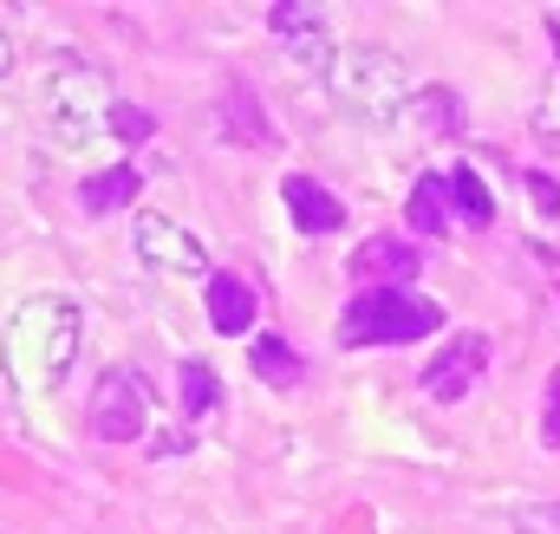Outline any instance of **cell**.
I'll return each mask as SVG.
<instances>
[{"label": "cell", "mask_w": 560, "mask_h": 534, "mask_svg": "<svg viewBox=\"0 0 560 534\" xmlns=\"http://www.w3.org/2000/svg\"><path fill=\"white\" fill-rule=\"evenodd\" d=\"M509 529L515 534H560V502H522L509 515Z\"/></svg>", "instance_id": "ffe728a7"}, {"label": "cell", "mask_w": 560, "mask_h": 534, "mask_svg": "<svg viewBox=\"0 0 560 534\" xmlns=\"http://www.w3.org/2000/svg\"><path fill=\"white\" fill-rule=\"evenodd\" d=\"M268 26H275V39L293 53V66L300 72H332V59H339V39H332V20L319 13V7H293V0H280L268 7Z\"/></svg>", "instance_id": "52a82bcc"}, {"label": "cell", "mask_w": 560, "mask_h": 534, "mask_svg": "<svg viewBox=\"0 0 560 534\" xmlns=\"http://www.w3.org/2000/svg\"><path fill=\"white\" fill-rule=\"evenodd\" d=\"M138 163H105V170H92L85 183H79V209L85 216H118V209H131L138 202Z\"/></svg>", "instance_id": "8fae6325"}, {"label": "cell", "mask_w": 560, "mask_h": 534, "mask_svg": "<svg viewBox=\"0 0 560 534\" xmlns=\"http://www.w3.org/2000/svg\"><path fill=\"white\" fill-rule=\"evenodd\" d=\"M92 437H105V443H138L150 437V423H156V392H150V379L131 372V365H105L98 379H92Z\"/></svg>", "instance_id": "5b68a950"}, {"label": "cell", "mask_w": 560, "mask_h": 534, "mask_svg": "<svg viewBox=\"0 0 560 534\" xmlns=\"http://www.w3.org/2000/svg\"><path fill=\"white\" fill-rule=\"evenodd\" d=\"M222 137H242V143H268V137H275L248 79H229V85H222Z\"/></svg>", "instance_id": "4fadbf2b"}, {"label": "cell", "mask_w": 560, "mask_h": 534, "mask_svg": "<svg viewBox=\"0 0 560 534\" xmlns=\"http://www.w3.org/2000/svg\"><path fill=\"white\" fill-rule=\"evenodd\" d=\"M411 229L418 235H443L450 229V183L443 176H423L411 189Z\"/></svg>", "instance_id": "2e32d148"}, {"label": "cell", "mask_w": 560, "mask_h": 534, "mask_svg": "<svg viewBox=\"0 0 560 534\" xmlns=\"http://www.w3.org/2000/svg\"><path fill=\"white\" fill-rule=\"evenodd\" d=\"M79 346H85V306L72 293H26L0 326V372L13 398H52L72 379Z\"/></svg>", "instance_id": "6da1fadb"}, {"label": "cell", "mask_w": 560, "mask_h": 534, "mask_svg": "<svg viewBox=\"0 0 560 534\" xmlns=\"http://www.w3.org/2000/svg\"><path fill=\"white\" fill-rule=\"evenodd\" d=\"M528 196H535V209H541L548 222H560V183H555V176H541V170H528Z\"/></svg>", "instance_id": "7402d4cb"}, {"label": "cell", "mask_w": 560, "mask_h": 534, "mask_svg": "<svg viewBox=\"0 0 560 534\" xmlns=\"http://www.w3.org/2000/svg\"><path fill=\"white\" fill-rule=\"evenodd\" d=\"M150 131H156V118H150L143 105H125V98L112 105V137H125V143H143Z\"/></svg>", "instance_id": "44dd1931"}, {"label": "cell", "mask_w": 560, "mask_h": 534, "mask_svg": "<svg viewBox=\"0 0 560 534\" xmlns=\"http://www.w3.org/2000/svg\"><path fill=\"white\" fill-rule=\"evenodd\" d=\"M209 326H215L222 339L255 333V293H248L235 274H209Z\"/></svg>", "instance_id": "7c38bea8"}, {"label": "cell", "mask_w": 560, "mask_h": 534, "mask_svg": "<svg viewBox=\"0 0 560 534\" xmlns=\"http://www.w3.org/2000/svg\"><path fill=\"white\" fill-rule=\"evenodd\" d=\"M112 105H118L112 79L98 66H85V59H52L39 72V118L66 150H85L92 137L112 131Z\"/></svg>", "instance_id": "3957f363"}, {"label": "cell", "mask_w": 560, "mask_h": 534, "mask_svg": "<svg viewBox=\"0 0 560 534\" xmlns=\"http://www.w3.org/2000/svg\"><path fill=\"white\" fill-rule=\"evenodd\" d=\"M528 125H535V137H541V143H555V150H560V72L541 85V92H535V118H528Z\"/></svg>", "instance_id": "d6986e66"}, {"label": "cell", "mask_w": 560, "mask_h": 534, "mask_svg": "<svg viewBox=\"0 0 560 534\" xmlns=\"http://www.w3.org/2000/svg\"><path fill=\"white\" fill-rule=\"evenodd\" d=\"M215 404H222L215 372H209L202 359H189V365H183V410H189V417H202V410H215Z\"/></svg>", "instance_id": "ac0fdd59"}, {"label": "cell", "mask_w": 560, "mask_h": 534, "mask_svg": "<svg viewBox=\"0 0 560 534\" xmlns=\"http://www.w3.org/2000/svg\"><path fill=\"white\" fill-rule=\"evenodd\" d=\"M482 365H489V339H482V333H450V346L423 365V392L436 404H456L476 379H482Z\"/></svg>", "instance_id": "ba28073f"}, {"label": "cell", "mask_w": 560, "mask_h": 534, "mask_svg": "<svg viewBox=\"0 0 560 534\" xmlns=\"http://www.w3.org/2000/svg\"><path fill=\"white\" fill-rule=\"evenodd\" d=\"M248 359H255L261 385H275V392H287V385H300V352H293L287 339H275V333H255Z\"/></svg>", "instance_id": "9a60e30c"}, {"label": "cell", "mask_w": 560, "mask_h": 534, "mask_svg": "<svg viewBox=\"0 0 560 534\" xmlns=\"http://www.w3.org/2000/svg\"><path fill=\"white\" fill-rule=\"evenodd\" d=\"M418 267L423 262L405 235H372V242L352 248V274H359V280H378V287H411Z\"/></svg>", "instance_id": "9c48e42d"}, {"label": "cell", "mask_w": 560, "mask_h": 534, "mask_svg": "<svg viewBox=\"0 0 560 534\" xmlns=\"http://www.w3.org/2000/svg\"><path fill=\"white\" fill-rule=\"evenodd\" d=\"M436 326H443L436 300L411 287H365L339 320V346H411V339H430Z\"/></svg>", "instance_id": "277c9868"}, {"label": "cell", "mask_w": 560, "mask_h": 534, "mask_svg": "<svg viewBox=\"0 0 560 534\" xmlns=\"http://www.w3.org/2000/svg\"><path fill=\"white\" fill-rule=\"evenodd\" d=\"M326 92H332V105H339L346 118H359V125H398V118L411 112V98H418L405 59H398L392 46H372V39L339 46V59H332V72H326Z\"/></svg>", "instance_id": "7a4b0ae2"}, {"label": "cell", "mask_w": 560, "mask_h": 534, "mask_svg": "<svg viewBox=\"0 0 560 534\" xmlns=\"http://www.w3.org/2000/svg\"><path fill=\"white\" fill-rule=\"evenodd\" d=\"M280 202H287L293 229H306V235H332V229L346 222L339 196H332L326 183H313V176H287V183H280Z\"/></svg>", "instance_id": "30bf717a"}, {"label": "cell", "mask_w": 560, "mask_h": 534, "mask_svg": "<svg viewBox=\"0 0 560 534\" xmlns=\"http://www.w3.org/2000/svg\"><path fill=\"white\" fill-rule=\"evenodd\" d=\"M411 112H418V125L430 137H443V131L463 125V105H456V92H443V85H423L418 98H411Z\"/></svg>", "instance_id": "e0dca14e"}, {"label": "cell", "mask_w": 560, "mask_h": 534, "mask_svg": "<svg viewBox=\"0 0 560 534\" xmlns=\"http://www.w3.org/2000/svg\"><path fill=\"white\" fill-rule=\"evenodd\" d=\"M13 66H20V46H13V33L0 26V79H13Z\"/></svg>", "instance_id": "cb8c5ba5"}, {"label": "cell", "mask_w": 560, "mask_h": 534, "mask_svg": "<svg viewBox=\"0 0 560 534\" xmlns=\"http://www.w3.org/2000/svg\"><path fill=\"white\" fill-rule=\"evenodd\" d=\"M443 183H450V209L463 216V229H489V222H495V196H489V183H482L469 163H450Z\"/></svg>", "instance_id": "5bb4252c"}, {"label": "cell", "mask_w": 560, "mask_h": 534, "mask_svg": "<svg viewBox=\"0 0 560 534\" xmlns=\"http://www.w3.org/2000/svg\"><path fill=\"white\" fill-rule=\"evenodd\" d=\"M131 248H138L143 267H156V274H170V280H209V248H202L176 216L138 209V216H131Z\"/></svg>", "instance_id": "8992f818"}, {"label": "cell", "mask_w": 560, "mask_h": 534, "mask_svg": "<svg viewBox=\"0 0 560 534\" xmlns=\"http://www.w3.org/2000/svg\"><path fill=\"white\" fill-rule=\"evenodd\" d=\"M541 437H548V450H560V372L548 379V410H541Z\"/></svg>", "instance_id": "603a6c76"}]
</instances>
